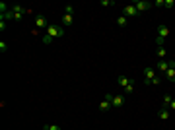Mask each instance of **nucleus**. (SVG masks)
I'll return each mask as SVG.
<instances>
[{
    "label": "nucleus",
    "instance_id": "nucleus-17",
    "mask_svg": "<svg viewBox=\"0 0 175 130\" xmlns=\"http://www.w3.org/2000/svg\"><path fill=\"white\" fill-rule=\"evenodd\" d=\"M171 101H173V97H171V95H165V97H164V107H167V109H169Z\"/></svg>",
    "mask_w": 175,
    "mask_h": 130
},
{
    "label": "nucleus",
    "instance_id": "nucleus-1",
    "mask_svg": "<svg viewBox=\"0 0 175 130\" xmlns=\"http://www.w3.org/2000/svg\"><path fill=\"white\" fill-rule=\"evenodd\" d=\"M117 84L123 88V95H130V93L134 91V80H130V78H127V76H119L117 78Z\"/></svg>",
    "mask_w": 175,
    "mask_h": 130
},
{
    "label": "nucleus",
    "instance_id": "nucleus-11",
    "mask_svg": "<svg viewBox=\"0 0 175 130\" xmlns=\"http://www.w3.org/2000/svg\"><path fill=\"white\" fill-rule=\"evenodd\" d=\"M158 117L162 119V120H167V119L171 117V115H169V109H167V107H162V109H159V113H158Z\"/></svg>",
    "mask_w": 175,
    "mask_h": 130
},
{
    "label": "nucleus",
    "instance_id": "nucleus-25",
    "mask_svg": "<svg viewBox=\"0 0 175 130\" xmlns=\"http://www.w3.org/2000/svg\"><path fill=\"white\" fill-rule=\"evenodd\" d=\"M169 109H171V111H175V99L171 101V105H169Z\"/></svg>",
    "mask_w": 175,
    "mask_h": 130
},
{
    "label": "nucleus",
    "instance_id": "nucleus-12",
    "mask_svg": "<svg viewBox=\"0 0 175 130\" xmlns=\"http://www.w3.org/2000/svg\"><path fill=\"white\" fill-rule=\"evenodd\" d=\"M109 109H111V101H109V99H103V101H101V103H99V111H109Z\"/></svg>",
    "mask_w": 175,
    "mask_h": 130
},
{
    "label": "nucleus",
    "instance_id": "nucleus-21",
    "mask_svg": "<svg viewBox=\"0 0 175 130\" xmlns=\"http://www.w3.org/2000/svg\"><path fill=\"white\" fill-rule=\"evenodd\" d=\"M0 50H2V53H4V50H8V45H6V43L2 41V43H0Z\"/></svg>",
    "mask_w": 175,
    "mask_h": 130
},
{
    "label": "nucleus",
    "instance_id": "nucleus-10",
    "mask_svg": "<svg viewBox=\"0 0 175 130\" xmlns=\"http://www.w3.org/2000/svg\"><path fill=\"white\" fill-rule=\"evenodd\" d=\"M61 21H62V25H66V27H70L72 24H74V18H72V16H68V14H62V18H61Z\"/></svg>",
    "mask_w": 175,
    "mask_h": 130
},
{
    "label": "nucleus",
    "instance_id": "nucleus-26",
    "mask_svg": "<svg viewBox=\"0 0 175 130\" xmlns=\"http://www.w3.org/2000/svg\"><path fill=\"white\" fill-rule=\"evenodd\" d=\"M173 85H175V84H173Z\"/></svg>",
    "mask_w": 175,
    "mask_h": 130
},
{
    "label": "nucleus",
    "instance_id": "nucleus-16",
    "mask_svg": "<svg viewBox=\"0 0 175 130\" xmlns=\"http://www.w3.org/2000/svg\"><path fill=\"white\" fill-rule=\"evenodd\" d=\"M43 130H62V128L58 126V124H45V126H43Z\"/></svg>",
    "mask_w": 175,
    "mask_h": 130
},
{
    "label": "nucleus",
    "instance_id": "nucleus-13",
    "mask_svg": "<svg viewBox=\"0 0 175 130\" xmlns=\"http://www.w3.org/2000/svg\"><path fill=\"white\" fill-rule=\"evenodd\" d=\"M158 68H159V72H167V68H169V60H159L158 62Z\"/></svg>",
    "mask_w": 175,
    "mask_h": 130
},
{
    "label": "nucleus",
    "instance_id": "nucleus-20",
    "mask_svg": "<svg viewBox=\"0 0 175 130\" xmlns=\"http://www.w3.org/2000/svg\"><path fill=\"white\" fill-rule=\"evenodd\" d=\"M101 6H115V2H113V0H103Z\"/></svg>",
    "mask_w": 175,
    "mask_h": 130
},
{
    "label": "nucleus",
    "instance_id": "nucleus-4",
    "mask_svg": "<svg viewBox=\"0 0 175 130\" xmlns=\"http://www.w3.org/2000/svg\"><path fill=\"white\" fill-rule=\"evenodd\" d=\"M10 12H12V20H21V18L27 14V10L24 8V6H20V4L10 6Z\"/></svg>",
    "mask_w": 175,
    "mask_h": 130
},
{
    "label": "nucleus",
    "instance_id": "nucleus-6",
    "mask_svg": "<svg viewBox=\"0 0 175 130\" xmlns=\"http://www.w3.org/2000/svg\"><path fill=\"white\" fill-rule=\"evenodd\" d=\"M41 27H45V29L49 27V20L43 16V14H39V16L35 18V29H41Z\"/></svg>",
    "mask_w": 175,
    "mask_h": 130
},
{
    "label": "nucleus",
    "instance_id": "nucleus-18",
    "mask_svg": "<svg viewBox=\"0 0 175 130\" xmlns=\"http://www.w3.org/2000/svg\"><path fill=\"white\" fill-rule=\"evenodd\" d=\"M173 6H175L173 0H165V2H164V8H173Z\"/></svg>",
    "mask_w": 175,
    "mask_h": 130
},
{
    "label": "nucleus",
    "instance_id": "nucleus-14",
    "mask_svg": "<svg viewBox=\"0 0 175 130\" xmlns=\"http://www.w3.org/2000/svg\"><path fill=\"white\" fill-rule=\"evenodd\" d=\"M127 21H128V18H127V16H123V14H121V16L117 18V25H119V27H125V25H127Z\"/></svg>",
    "mask_w": 175,
    "mask_h": 130
},
{
    "label": "nucleus",
    "instance_id": "nucleus-19",
    "mask_svg": "<svg viewBox=\"0 0 175 130\" xmlns=\"http://www.w3.org/2000/svg\"><path fill=\"white\" fill-rule=\"evenodd\" d=\"M64 14H68V16H72V14H74V6H66V8H64Z\"/></svg>",
    "mask_w": 175,
    "mask_h": 130
},
{
    "label": "nucleus",
    "instance_id": "nucleus-9",
    "mask_svg": "<svg viewBox=\"0 0 175 130\" xmlns=\"http://www.w3.org/2000/svg\"><path fill=\"white\" fill-rule=\"evenodd\" d=\"M167 35H169V27H167V25H159V27H158V37L165 39Z\"/></svg>",
    "mask_w": 175,
    "mask_h": 130
},
{
    "label": "nucleus",
    "instance_id": "nucleus-5",
    "mask_svg": "<svg viewBox=\"0 0 175 130\" xmlns=\"http://www.w3.org/2000/svg\"><path fill=\"white\" fill-rule=\"evenodd\" d=\"M132 6L136 8V12L140 14V12H146V10H150V8H152V6H154V4H152V2H146V0H136V2H134Z\"/></svg>",
    "mask_w": 175,
    "mask_h": 130
},
{
    "label": "nucleus",
    "instance_id": "nucleus-22",
    "mask_svg": "<svg viewBox=\"0 0 175 130\" xmlns=\"http://www.w3.org/2000/svg\"><path fill=\"white\" fill-rule=\"evenodd\" d=\"M43 43H45V45H49V43H51V37H49V35H45V37H43Z\"/></svg>",
    "mask_w": 175,
    "mask_h": 130
},
{
    "label": "nucleus",
    "instance_id": "nucleus-8",
    "mask_svg": "<svg viewBox=\"0 0 175 130\" xmlns=\"http://www.w3.org/2000/svg\"><path fill=\"white\" fill-rule=\"evenodd\" d=\"M144 76H146V84L152 85V82L156 80V72H154V68H146V70H144Z\"/></svg>",
    "mask_w": 175,
    "mask_h": 130
},
{
    "label": "nucleus",
    "instance_id": "nucleus-24",
    "mask_svg": "<svg viewBox=\"0 0 175 130\" xmlns=\"http://www.w3.org/2000/svg\"><path fill=\"white\" fill-rule=\"evenodd\" d=\"M164 2H165V0H156L154 6H164Z\"/></svg>",
    "mask_w": 175,
    "mask_h": 130
},
{
    "label": "nucleus",
    "instance_id": "nucleus-15",
    "mask_svg": "<svg viewBox=\"0 0 175 130\" xmlns=\"http://www.w3.org/2000/svg\"><path fill=\"white\" fill-rule=\"evenodd\" d=\"M156 54H158V58H159V60H164V56H165V49H164V47H158V53H156Z\"/></svg>",
    "mask_w": 175,
    "mask_h": 130
},
{
    "label": "nucleus",
    "instance_id": "nucleus-2",
    "mask_svg": "<svg viewBox=\"0 0 175 130\" xmlns=\"http://www.w3.org/2000/svg\"><path fill=\"white\" fill-rule=\"evenodd\" d=\"M47 35L51 39L53 37H64V27H61V25H55V24H49V27H47Z\"/></svg>",
    "mask_w": 175,
    "mask_h": 130
},
{
    "label": "nucleus",
    "instance_id": "nucleus-7",
    "mask_svg": "<svg viewBox=\"0 0 175 130\" xmlns=\"http://www.w3.org/2000/svg\"><path fill=\"white\" fill-rule=\"evenodd\" d=\"M123 16H127V18H136L138 12H136L134 6L130 4V6H125V8H123Z\"/></svg>",
    "mask_w": 175,
    "mask_h": 130
},
{
    "label": "nucleus",
    "instance_id": "nucleus-3",
    "mask_svg": "<svg viewBox=\"0 0 175 130\" xmlns=\"http://www.w3.org/2000/svg\"><path fill=\"white\" fill-rule=\"evenodd\" d=\"M105 99L111 101V107H115V109H121L125 105V95H111V93H107Z\"/></svg>",
    "mask_w": 175,
    "mask_h": 130
},
{
    "label": "nucleus",
    "instance_id": "nucleus-23",
    "mask_svg": "<svg viewBox=\"0 0 175 130\" xmlns=\"http://www.w3.org/2000/svg\"><path fill=\"white\" fill-rule=\"evenodd\" d=\"M0 29H2V31L6 29V21H4V20H0Z\"/></svg>",
    "mask_w": 175,
    "mask_h": 130
}]
</instances>
